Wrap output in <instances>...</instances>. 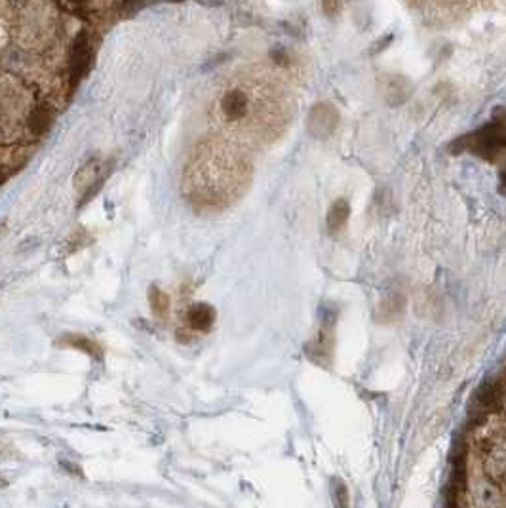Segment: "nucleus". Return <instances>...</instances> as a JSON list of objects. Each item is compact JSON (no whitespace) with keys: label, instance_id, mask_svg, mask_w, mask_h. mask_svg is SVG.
I'll use <instances>...</instances> for the list:
<instances>
[{"label":"nucleus","instance_id":"f257e3e1","mask_svg":"<svg viewBox=\"0 0 506 508\" xmlns=\"http://www.w3.org/2000/svg\"><path fill=\"white\" fill-rule=\"evenodd\" d=\"M467 147L484 159H495L506 149V128L499 122L484 126L472 137H467Z\"/></svg>","mask_w":506,"mask_h":508},{"label":"nucleus","instance_id":"f03ea898","mask_svg":"<svg viewBox=\"0 0 506 508\" xmlns=\"http://www.w3.org/2000/svg\"><path fill=\"white\" fill-rule=\"evenodd\" d=\"M219 109H221L223 119L227 122L238 124L242 120L250 119L251 111H253V99L242 88H233V90H227L221 96Z\"/></svg>","mask_w":506,"mask_h":508},{"label":"nucleus","instance_id":"7ed1b4c3","mask_svg":"<svg viewBox=\"0 0 506 508\" xmlns=\"http://www.w3.org/2000/svg\"><path fill=\"white\" fill-rule=\"evenodd\" d=\"M339 124V113L330 103H318L314 105L308 114V131L318 139L331 136Z\"/></svg>","mask_w":506,"mask_h":508},{"label":"nucleus","instance_id":"20e7f679","mask_svg":"<svg viewBox=\"0 0 506 508\" xmlns=\"http://www.w3.org/2000/svg\"><path fill=\"white\" fill-rule=\"evenodd\" d=\"M91 42L86 33H80L79 39L74 40L73 51H71V84L76 86L84 79L88 69L91 65Z\"/></svg>","mask_w":506,"mask_h":508},{"label":"nucleus","instance_id":"39448f33","mask_svg":"<svg viewBox=\"0 0 506 508\" xmlns=\"http://www.w3.org/2000/svg\"><path fill=\"white\" fill-rule=\"evenodd\" d=\"M213 322H216V309L208 303H198V305H193L188 309L187 324L193 332L206 334V332H210Z\"/></svg>","mask_w":506,"mask_h":508},{"label":"nucleus","instance_id":"423d86ee","mask_svg":"<svg viewBox=\"0 0 506 508\" xmlns=\"http://www.w3.org/2000/svg\"><path fill=\"white\" fill-rule=\"evenodd\" d=\"M383 94H385V99L390 105H398V103H404L410 97L411 84L404 76H387Z\"/></svg>","mask_w":506,"mask_h":508},{"label":"nucleus","instance_id":"0eeeda50","mask_svg":"<svg viewBox=\"0 0 506 508\" xmlns=\"http://www.w3.org/2000/svg\"><path fill=\"white\" fill-rule=\"evenodd\" d=\"M348 217H350V204L345 200V198H339L335 202L331 204L330 211H328V217H325V225H328V231L331 234H335L347 225Z\"/></svg>","mask_w":506,"mask_h":508},{"label":"nucleus","instance_id":"6e6552de","mask_svg":"<svg viewBox=\"0 0 506 508\" xmlns=\"http://www.w3.org/2000/svg\"><path fill=\"white\" fill-rule=\"evenodd\" d=\"M51 120H54V111L50 109V105H40L29 116V130L33 136H42L51 126Z\"/></svg>","mask_w":506,"mask_h":508},{"label":"nucleus","instance_id":"1a4fd4ad","mask_svg":"<svg viewBox=\"0 0 506 508\" xmlns=\"http://www.w3.org/2000/svg\"><path fill=\"white\" fill-rule=\"evenodd\" d=\"M148 301H151V309H153V312L156 314V317L158 318L168 317V312H170V297H168L166 292H162V289H158L156 286H153L151 292H148Z\"/></svg>","mask_w":506,"mask_h":508},{"label":"nucleus","instance_id":"9d476101","mask_svg":"<svg viewBox=\"0 0 506 508\" xmlns=\"http://www.w3.org/2000/svg\"><path fill=\"white\" fill-rule=\"evenodd\" d=\"M69 347H74V349H80L84 350V352H88V354H99V347H97L93 341H90V339H86L84 335H71L67 341Z\"/></svg>","mask_w":506,"mask_h":508},{"label":"nucleus","instance_id":"9b49d317","mask_svg":"<svg viewBox=\"0 0 506 508\" xmlns=\"http://www.w3.org/2000/svg\"><path fill=\"white\" fill-rule=\"evenodd\" d=\"M333 495H335L337 508H348V493L341 482H339V484L335 486V489H333Z\"/></svg>","mask_w":506,"mask_h":508},{"label":"nucleus","instance_id":"f8f14e48","mask_svg":"<svg viewBox=\"0 0 506 508\" xmlns=\"http://www.w3.org/2000/svg\"><path fill=\"white\" fill-rule=\"evenodd\" d=\"M10 177V169H6V168H0V186L4 185L6 183V179Z\"/></svg>","mask_w":506,"mask_h":508}]
</instances>
